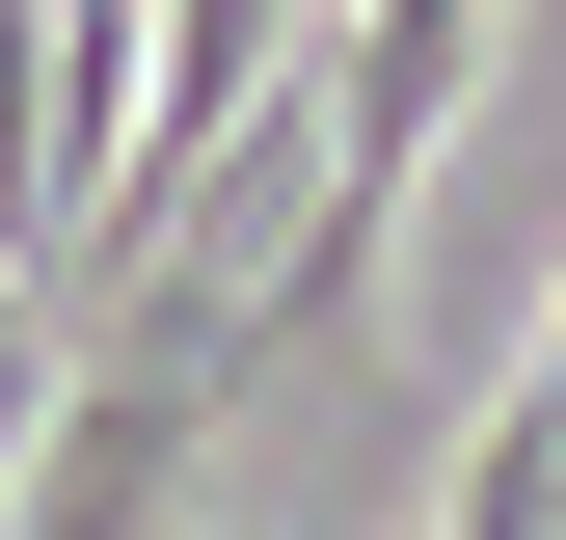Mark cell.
Here are the masks:
<instances>
[{
    "label": "cell",
    "mask_w": 566,
    "mask_h": 540,
    "mask_svg": "<svg viewBox=\"0 0 566 540\" xmlns=\"http://www.w3.org/2000/svg\"><path fill=\"white\" fill-rule=\"evenodd\" d=\"M243 405H270V243L163 217V243L108 270V324H82V378H54L28 513H0V540H163V487L243 433Z\"/></svg>",
    "instance_id": "6da1fadb"
},
{
    "label": "cell",
    "mask_w": 566,
    "mask_h": 540,
    "mask_svg": "<svg viewBox=\"0 0 566 540\" xmlns=\"http://www.w3.org/2000/svg\"><path fill=\"white\" fill-rule=\"evenodd\" d=\"M459 540H566V324L513 352V405H485V459H459Z\"/></svg>",
    "instance_id": "7a4b0ae2"
}]
</instances>
